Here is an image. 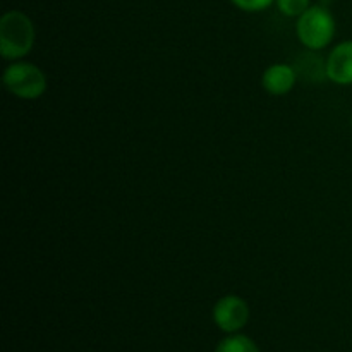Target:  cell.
I'll return each mask as SVG.
<instances>
[{
    "label": "cell",
    "instance_id": "obj_1",
    "mask_svg": "<svg viewBox=\"0 0 352 352\" xmlns=\"http://www.w3.org/2000/svg\"><path fill=\"white\" fill-rule=\"evenodd\" d=\"M34 24L23 10H7L0 17V55L6 60L26 57L34 45Z\"/></svg>",
    "mask_w": 352,
    "mask_h": 352
},
{
    "label": "cell",
    "instance_id": "obj_2",
    "mask_svg": "<svg viewBox=\"0 0 352 352\" xmlns=\"http://www.w3.org/2000/svg\"><path fill=\"white\" fill-rule=\"evenodd\" d=\"M296 33L308 50H323L336 36V19L325 6H311L298 17Z\"/></svg>",
    "mask_w": 352,
    "mask_h": 352
},
{
    "label": "cell",
    "instance_id": "obj_3",
    "mask_svg": "<svg viewBox=\"0 0 352 352\" xmlns=\"http://www.w3.org/2000/svg\"><path fill=\"white\" fill-rule=\"evenodd\" d=\"M7 91L23 100H36L47 91V76L31 62L14 60L2 76Z\"/></svg>",
    "mask_w": 352,
    "mask_h": 352
},
{
    "label": "cell",
    "instance_id": "obj_4",
    "mask_svg": "<svg viewBox=\"0 0 352 352\" xmlns=\"http://www.w3.org/2000/svg\"><path fill=\"white\" fill-rule=\"evenodd\" d=\"M248 320H250V306L239 296H223L213 306V322L223 332H239L246 327Z\"/></svg>",
    "mask_w": 352,
    "mask_h": 352
},
{
    "label": "cell",
    "instance_id": "obj_5",
    "mask_svg": "<svg viewBox=\"0 0 352 352\" xmlns=\"http://www.w3.org/2000/svg\"><path fill=\"white\" fill-rule=\"evenodd\" d=\"M327 76L340 86L352 85V40L336 45L327 57Z\"/></svg>",
    "mask_w": 352,
    "mask_h": 352
},
{
    "label": "cell",
    "instance_id": "obj_6",
    "mask_svg": "<svg viewBox=\"0 0 352 352\" xmlns=\"http://www.w3.org/2000/svg\"><path fill=\"white\" fill-rule=\"evenodd\" d=\"M298 81V72L294 65L289 64H274L261 76V85L265 91L274 96H284L294 88Z\"/></svg>",
    "mask_w": 352,
    "mask_h": 352
},
{
    "label": "cell",
    "instance_id": "obj_7",
    "mask_svg": "<svg viewBox=\"0 0 352 352\" xmlns=\"http://www.w3.org/2000/svg\"><path fill=\"white\" fill-rule=\"evenodd\" d=\"M316 52L318 50H308L296 58L294 69L298 72V78L301 76L309 82H323L325 79H329V76H327V58L323 60L322 55L316 54Z\"/></svg>",
    "mask_w": 352,
    "mask_h": 352
},
{
    "label": "cell",
    "instance_id": "obj_8",
    "mask_svg": "<svg viewBox=\"0 0 352 352\" xmlns=\"http://www.w3.org/2000/svg\"><path fill=\"white\" fill-rule=\"evenodd\" d=\"M215 352H260V351H258L256 344H254L250 337L232 333V336L226 337V339L217 346Z\"/></svg>",
    "mask_w": 352,
    "mask_h": 352
},
{
    "label": "cell",
    "instance_id": "obj_9",
    "mask_svg": "<svg viewBox=\"0 0 352 352\" xmlns=\"http://www.w3.org/2000/svg\"><path fill=\"white\" fill-rule=\"evenodd\" d=\"M277 9L287 17H299L311 7V0H275Z\"/></svg>",
    "mask_w": 352,
    "mask_h": 352
},
{
    "label": "cell",
    "instance_id": "obj_10",
    "mask_svg": "<svg viewBox=\"0 0 352 352\" xmlns=\"http://www.w3.org/2000/svg\"><path fill=\"white\" fill-rule=\"evenodd\" d=\"M237 9L246 10V12H260L268 9L275 0H230Z\"/></svg>",
    "mask_w": 352,
    "mask_h": 352
}]
</instances>
